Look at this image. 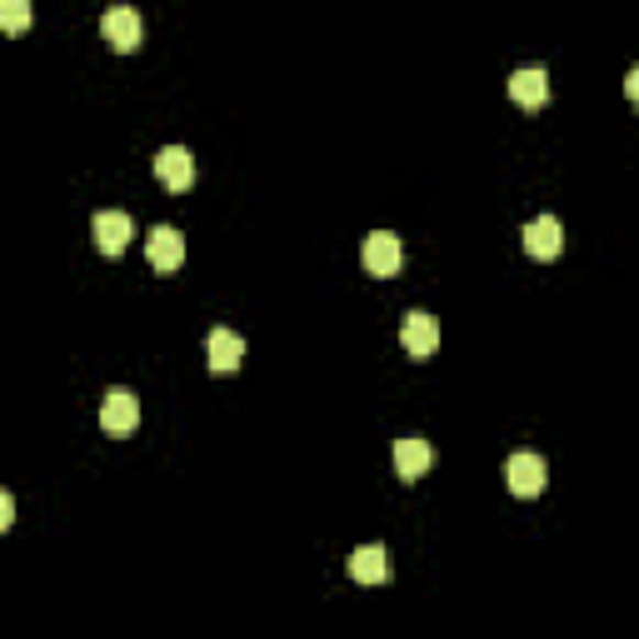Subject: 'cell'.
Masks as SVG:
<instances>
[{"instance_id": "cell-1", "label": "cell", "mask_w": 639, "mask_h": 639, "mask_svg": "<svg viewBox=\"0 0 639 639\" xmlns=\"http://www.w3.org/2000/svg\"><path fill=\"white\" fill-rule=\"evenodd\" d=\"M360 261H365V271L379 275V280H385V275H400V265H405V240L395 235V230H375V235L365 240V255H360Z\"/></svg>"}, {"instance_id": "cell-2", "label": "cell", "mask_w": 639, "mask_h": 639, "mask_svg": "<svg viewBox=\"0 0 639 639\" xmlns=\"http://www.w3.org/2000/svg\"><path fill=\"white\" fill-rule=\"evenodd\" d=\"M544 480H550V470H544V460L530 455V450H520V455L505 460V485H509V495L535 499L544 489Z\"/></svg>"}, {"instance_id": "cell-3", "label": "cell", "mask_w": 639, "mask_h": 639, "mask_svg": "<svg viewBox=\"0 0 639 639\" xmlns=\"http://www.w3.org/2000/svg\"><path fill=\"white\" fill-rule=\"evenodd\" d=\"M135 425H141V400H135L131 390H110L106 400H100V430H106V434L125 440Z\"/></svg>"}, {"instance_id": "cell-4", "label": "cell", "mask_w": 639, "mask_h": 639, "mask_svg": "<svg viewBox=\"0 0 639 639\" xmlns=\"http://www.w3.org/2000/svg\"><path fill=\"white\" fill-rule=\"evenodd\" d=\"M100 35H106L110 51L131 55L135 45H141V15H135L131 5H110V11L100 15Z\"/></svg>"}, {"instance_id": "cell-5", "label": "cell", "mask_w": 639, "mask_h": 639, "mask_svg": "<svg viewBox=\"0 0 639 639\" xmlns=\"http://www.w3.org/2000/svg\"><path fill=\"white\" fill-rule=\"evenodd\" d=\"M145 261H151L161 275L180 271V265H185V240H180V230H175V225H155L151 235H145Z\"/></svg>"}, {"instance_id": "cell-6", "label": "cell", "mask_w": 639, "mask_h": 639, "mask_svg": "<svg viewBox=\"0 0 639 639\" xmlns=\"http://www.w3.org/2000/svg\"><path fill=\"white\" fill-rule=\"evenodd\" d=\"M155 175H161V185L165 190H190L196 185V155L185 151V145H165L161 155H155Z\"/></svg>"}, {"instance_id": "cell-7", "label": "cell", "mask_w": 639, "mask_h": 639, "mask_svg": "<svg viewBox=\"0 0 639 639\" xmlns=\"http://www.w3.org/2000/svg\"><path fill=\"white\" fill-rule=\"evenodd\" d=\"M135 240V220L125 216V210H100L96 216V245H100V255H125V245Z\"/></svg>"}, {"instance_id": "cell-8", "label": "cell", "mask_w": 639, "mask_h": 639, "mask_svg": "<svg viewBox=\"0 0 639 639\" xmlns=\"http://www.w3.org/2000/svg\"><path fill=\"white\" fill-rule=\"evenodd\" d=\"M400 340H405V350H410V360L434 355V350H440V320L425 310H410L400 326Z\"/></svg>"}, {"instance_id": "cell-9", "label": "cell", "mask_w": 639, "mask_h": 639, "mask_svg": "<svg viewBox=\"0 0 639 639\" xmlns=\"http://www.w3.org/2000/svg\"><path fill=\"white\" fill-rule=\"evenodd\" d=\"M525 250H530L535 261H560V250H564V225L554 216H540L525 225Z\"/></svg>"}, {"instance_id": "cell-10", "label": "cell", "mask_w": 639, "mask_h": 639, "mask_svg": "<svg viewBox=\"0 0 639 639\" xmlns=\"http://www.w3.org/2000/svg\"><path fill=\"white\" fill-rule=\"evenodd\" d=\"M430 465H434V450L420 440V434H405V440H395V475H400L405 485H415V480H420Z\"/></svg>"}, {"instance_id": "cell-11", "label": "cell", "mask_w": 639, "mask_h": 639, "mask_svg": "<svg viewBox=\"0 0 639 639\" xmlns=\"http://www.w3.org/2000/svg\"><path fill=\"white\" fill-rule=\"evenodd\" d=\"M206 360H210V370H216V375H230V370H240V365H245V340H240L235 330L216 326V330H210Z\"/></svg>"}, {"instance_id": "cell-12", "label": "cell", "mask_w": 639, "mask_h": 639, "mask_svg": "<svg viewBox=\"0 0 639 639\" xmlns=\"http://www.w3.org/2000/svg\"><path fill=\"white\" fill-rule=\"evenodd\" d=\"M509 100L520 110H540L544 100H550V76H544L540 66H525L509 76Z\"/></svg>"}, {"instance_id": "cell-13", "label": "cell", "mask_w": 639, "mask_h": 639, "mask_svg": "<svg viewBox=\"0 0 639 639\" xmlns=\"http://www.w3.org/2000/svg\"><path fill=\"white\" fill-rule=\"evenodd\" d=\"M350 580L355 585H385L390 580V560H385V544H360L355 554H350Z\"/></svg>"}, {"instance_id": "cell-14", "label": "cell", "mask_w": 639, "mask_h": 639, "mask_svg": "<svg viewBox=\"0 0 639 639\" xmlns=\"http://www.w3.org/2000/svg\"><path fill=\"white\" fill-rule=\"evenodd\" d=\"M0 31L5 35L31 31V0H0Z\"/></svg>"}, {"instance_id": "cell-15", "label": "cell", "mask_w": 639, "mask_h": 639, "mask_svg": "<svg viewBox=\"0 0 639 639\" xmlns=\"http://www.w3.org/2000/svg\"><path fill=\"white\" fill-rule=\"evenodd\" d=\"M15 525V499H11V489H0V530H11Z\"/></svg>"}, {"instance_id": "cell-16", "label": "cell", "mask_w": 639, "mask_h": 639, "mask_svg": "<svg viewBox=\"0 0 639 639\" xmlns=\"http://www.w3.org/2000/svg\"><path fill=\"white\" fill-rule=\"evenodd\" d=\"M625 96H629V106L639 110V66H629V76H625Z\"/></svg>"}]
</instances>
